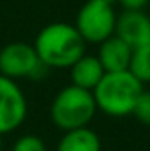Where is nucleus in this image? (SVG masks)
<instances>
[{
    "label": "nucleus",
    "instance_id": "1",
    "mask_svg": "<svg viewBox=\"0 0 150 151\" xmlns=\"http://www.w3.org/2000/svg\"><path fill=\"white\" fill-rule=\"evenodd\" d=\"M85 44L74 25L58 21L46 25L32 46L48 69H69L85 55Z\"/></svg>",
    "mask_w": 150,
    "mask_h": 151
},
{
    "label": "nucleus",
    "instance_id": "2",
    "mask_svg": "<svg viewBox=\"0 0 150 151\" xmlns=\"http://www.w3.org/2000/svg\"><path fill=\"white\" fill-rule=\"evenodd\" d=\"M141 91L143 84L129 70H124L106 72L92 90V95L99 111L113 118H122L133 113V107Z\"/></svg>",
    "mask_w": 150,
    "mask_h": 151
},
{
    "label": "nucleus",
    "instance_id": "3",
    "mask_svg": "<svg viewBox=\"0 0 150 151\" xmlns=\"http://www.w3.org/2000/svg\"><path fill=\"white\" fill-rule=\"evenodd\" d=\"M97 113V106L92 91L69 84L62 88L50 107V118L53 125L64 132L85 128L94 119Z\"/></svg>",
    "mask_w": 150,
    "mask_h": 151
},
{
    "label": "nucleus",
    "instance_id": "4",
    "mask_svg": "<svg viewBox=\"0 0 150 151\" xmlns=\"http://www.w3.org/2000/svg\"><path fill=\"white\" fill-rule=\"evenodd\" d=\"M50 69L39 60L32 44L9 42L0 49V76L16 79H41Z\"/></svg>",
    "mask_w": 150,
    "mask_h": 151
},
{
    "label": "nucleus",
    "instance_id": "5",
    "mask_svg": "<svg viewBox=\"0 0 150 151\" xmlns=\"http://www.w3.org/2000/svg\"><path fill=\"white\" fill-rule=\"evenodd\" d=\"M117 14L113 5L87 0L76 16V30L85 42L101 44L103 40L115 35Z\"/></svg>",
    "mask_w": 150,
    "mask_h": 151
},
{
    "label": "nucleus",
    "instance_id": "6",
    "mask_svg": "<svg viewBox=\"0 0 150 151\" xmlns=\"http://www.w3.org/2000/svg\"><path fill=\"white\" fill-rule=\"evenodd\" d=\"M27 113L28 104L21 86L12 79L0 76V135L18 130Z\"/></svg>",
    "mask_w": 150,
    "mask_h": 151
},
{
    "label": "nucleus",
    "instance_id": "7",
    "mask_svg": "<svg viewBox=\"0 0 150 151\" xmlns=\"http://www.w3.org/2000/svg\"><path fill=\"white\" fill-rule=\"evenodd\" d=\"M115 35L122 39L131 49L150 44V16L143 11H124L117 18Z\"/></svg>",
    "mask_w": 150,
    "mask_h": 151
},
{
    "label": "nucleus",
    "instance_id": "8",
    "mask_svg": "<svg viewBox=\"0 0 150 151\" xmlns=\"http://www.w3.org/2000/svg\"><path fill=\"white\" fill-rule=\"evenodd\" d=\"M133 49L117 35L103 40L99 44V55L97 60L101 62L104 72H124L129 70Z\"/></svg>",
    "mask_w": 150,
    "mask_h": 151
},
{
    "label": "nucleus",
    "instance_id": "9",
    "mask_svg": "<svg viewBox=\"0 0 150 151\" xmlns=\"http://www.w3.org/2000/svg\"><path fill=\"white\" fill-rule=\"evenodd\" d=\"M69 69H71V81H73L71 84L88 91H92L97 86V83L103 79V76L106 74L97 56L92 55L79 56Z\"/></svg>",
    "mask_w": 150,
    "mask_h": 151
},
{
    "label": "nucleus",
    "instance_id": "10",
    "mask_svg": "<svg viewBox=\"0 0 150 151\" xmlns=\"http://www.w3.org/2000/svg\"><path fill=\"white\" fill-rule=\"evenodd\" d=\"M57 151H101V139L88 127L69 130L60 137Z\"/></svg>",
    "mask_w": 150,
    "mask_h": 151
},
{
    "label": "nucleus",
    "instance_id": "11",
    "mask_svg": "<svg viewBox=\"0 0 150 151\" xmlns=\"http://www.w3.org/2000/svg\"><path fill=\"white\" fill-rule=\"evenodd\" d=\"M129 72L141 84L150 83V44L143 46V47H138V49H133Z\"/></svg>",
    "mask_w": 150,
    "mask_h": 151
},
{
    "label": "nucleus",
    "instance_id": "12",
    "mask_svg": "<svg viewBox=\"0 0 150 151\" xmlns=\"http://www.w3.org/2000/svg\"><path fill=\"white\" fill-rule=\"evenodd\" d=\"M131 114H133L140 123L150 127V91L149 90H143V91L140 93V97H138V100H136V104H134Z\"/></svg>",
    "mask_w": 150,
    "mask_h": 151
},
{
    "label": "nucleus",
    "instance_id": "13",
    "mask_svg": "<svg viewBox=\"0 0 150 151\" xmlns=\"http://www.w3.org/2000/svg\"><path fill=\"white\" fill-rule=\"evenodd\" d=\"M11 151H48V150H46V142L39 135L25 134L20 139H16Z\"/></svg>",
    "mask_w": 150,
    "mask_h": 151
},
{
    "label": "nucleus",
    "instance_id": "14",
    "mask_svg": "<svg viewBox=\"0 0 150 151\" xmlns=\"http://www.w3.org/2000/svg\"><path fill=\"white\" fill-rule=\"evenodd\" d=\"M124 11H143V7L149 4V0H117Z\"/></svg>",
    "mask_w": 150,
    "mask_h": 151
},
{
    "label": "nucleus",
    "instance_id": "15",
    "mask_svg": "<svg viewBox=\"0 0 150 151\" xmlns=\"http://www.w3.org/2000/svg\"><path fill=\"white\" fill-rule=\"evenodd\" d=\"M92 2H101V4H108V5H113L117 0H92Z\"/></svg>",
    "mask_w": 150,
    "mask_h": 151
},
{
    "label": "nucleus",
    "instance_id": "16",
    "mask_svg": "<svg viewBox=\"0 0 150 151\" xmlns=\"http://www.w3.org/2000/svg\"><path fill=\"white\" fill-rule=\"evenodd\" d=\"M0 150H2V135H0Z\"/></svg>",
    "mask_w": 150,
    "mask_h": 151
}]
</instances>
